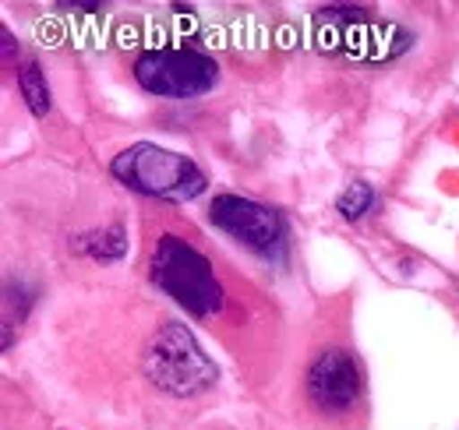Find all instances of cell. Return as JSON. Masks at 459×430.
Segmentation results:
<instances>
[{"label": "cell", "instance_id": "9c48e42d", "mask_svg": "<svg viewBox=\"0 0 459 430\" xmlns=\"http://www.w3.org/2000/svg\"><path fill=\"white\" fill-rule=\"evenodd\" d=\"M124 229L114 226V229H107V233H100L92 244H89V251H92V258L96 262H117L120 254H124Z\"/></svg>", "mask_w": 459, "mask_h": 430}, {"label": "cell", "instance_id": "8992f818", "mask_svg": "<svg viewBox=\"0 0 459 430\" xmlns=\"http://www.w3.org/2000/svg\"><path fill=\"white\" fill-rule=\"evenodd\" d=\"M360 395H364V374H360V364L353 360V353L329 346L311 360L307 399L315 409H322L329 417H343L350 409H357Z\"/></svg>", "mask_w": 459, "mask_h": 430}, {"label": "cell", "instance_id": "3957f363", "mask_svg": "<svg viewBox=\"0 0 459 430\" xmlns=\"http://www.w3.org/2000/svg\"><path fill=\"white\" fill-rule=\"evenodd\" d=\"M134 82L160 99H198L216 89L220 64L187 47H156L134 56Z\"/></svg>", "mask_w": 459, "mask_h": 430}, {"label": "cell", "instance_id": "6da1fadb", "mask_svg": "<svg viewBox=\"0 0 459 430\" xmlns=\"http://www.w3.org/2000/svg\"><path fill=\"white\" fill-rule=\"evenodd\" d=\"M152 282L173 297V304H180L187 314L195 318H216L223 311V286L216 279L212 262L184 236L163 233L152 247Z\"/></svg>", "mask_w": 459, "mask_h": 430}, {"label": "cell", "instance_id": "52a82bcc", "mask_svg": "<svg viewBox=\"0 0 459 430\" xmlns=\"http://www.w3.org/2000/svg\"><path fill=\"white\" fill-rule=\"evenodd\" d=\"M18 89L25 96V103L32 109V116H47L50 113V85H47V74L36 60H25L18 67Z\"/></svg>", "mask_w": 459, "mask_h": 430}, {"label": "cell", "instance_id": "5b68a950", "mask_svg": "<svg viewBox=\"0 0 459 430\" xmlns=\"http://www.w3.org/2000/svg\"><path fill=\"white\" fill-rule=\"evenodd\" d=\"M209 219L216 229L230 233L233 240H240L244 247H251L255 254L276 258L283 254L287 244V226L283 215L255 198H240V194H216L209 205Z\"/></svg>", "mask_w": 459, "mask_h": 430}, {"label": "cell", "instance_id": "7a4b0ae2", "mask_svg": "<svg viewBox=\"0 0 459 430\" xmlns=\"http://www.w3.org/2000/svg\"><path fill=\"white\" fill-rule=\"evenodd\" d=\"M110 173L124 187L149 198H163V202H191L209 187L198 162L170 149H160L152 142H138L114 156Z\"/></svg>", "mask_w": 459, "mask_h": 430}, {"label": "cell", "instance_id": "ba28073f", "mask_svg": "<svg viewBox=\"0 0 459 430\" xmlns=\"http://www.w3.org/2000/svg\"><path fill=\"white\" fill-rule=\"evenodd\" d=\"M371 205H375V191H371L368 184H350L343 194H340V202H336V209H340L346 219H360Z\"/></svg>", "mask_w": 459, "mask_h": 430}, {"label": "cell", "instance_id": "277c9868", "mask_svg": "<svg viewBox=\"0 0 459 430\" xmlns=\"http://www.w3.org/2000/svg\"><path fill=\"white\" fill-rule=\"evenodd\" d=\"M145 374L177 399L198 395L216 381V364L184 324H163L145 353Z\"/></svg>", "mask_w": 459, "mask_h": 430}]
</instances>
